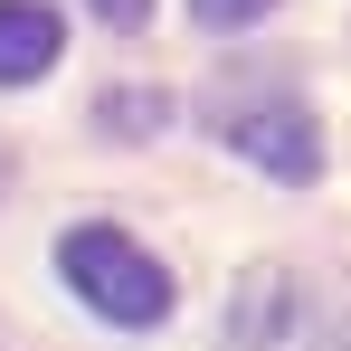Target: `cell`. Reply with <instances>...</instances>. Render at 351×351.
Wrapping results in <instances>:
<instances>
[{"instance_id":"5","label":"cell","mask_w":351,"mask_h":351,"mask_svg":"<svg viewBox=\"0 0 351 351\" xmlns=\"http://www.w3.org/2000/svg\"><path fill=\"white\" fill-rule=\"evenodd\" d=\"M95 114H105V133H162V95H152V86H133V95H105Z\"/></svg>"},{"instance_id":"3","label":"cell","mask_w":351,"mask_h":351,"mask_svg":"<svg viewBox=\"0 0 351 351\" xmlns=\"http://www.w3.org/2000/svg\"><path fill=\"white\" fill-rule=\"evenodd\" d=\"M237 342H247V351H351V332L323 323L294 285L266 276V285H247V323H237Z\"/></svg>"},{"instance_id":"2","label":"cell","mask_w":351,"mask_h":351,"mask_svg":"<svg viewBox=\"0 0 351 351\" xmlns=\"http://www.w3.org/2000/svg\"><path fill=\"white\" fill-rule=\"evenodd\" d=\"M219 133H228L266 180H285V190H304V180L323 171V133H313V114H304L294 95H256V105L219 114Z\"/></svg>"},{"instance_id":"1","label":"cell","mask_w":351,"mask_h":351,"mask_svg":"<svg viewBox=\"0 0 351 351\" xmlns=\"http://www.w3.org/2000/svg\"><path fill=\"white\" fill-rule=\"evenodd\" d=\"M58 276L76 285L86 313H105V323H123V332H152V323L171 313V266H162L143 237L105 228V219L58 237Z\"/></svg>"},{"instance_id":"4","label":"cell","mask_w":351,"mask_h":351,"mask_svg":"<svg viewBox=\"0 0 351 351\" xmlns=\"http://www.w3.org/2000/svg\"><path fill=\"white\" fill-rule=\"evenodd\" d=\"M66 58V29L48 0H0V86H38Z\"/></svg>"},{"instance_id":"6","label":"cell","mask_w":351,"mask_h":351,"mask_svg":"<svg viewBox=\"0 0 351 351\" xmlns=\"http://www.w3.org/2000/svg\"><path fill=\"white\" fill-rule=\"evenodd\" d=\"M276 0H190V19L199 29H247V19H266Z\"/></svg>"},{"instance_id":"7","label":"cell","mask_w":351,"mask_h":351,"mask_svg":"<svg viewBox=\"0 0 351 351\" xmlns=\"http://www.w3.org/2000/svg\"><path fill=\"white\" fill-rule=\"evenodd\" d=\"M86 10H95L105 29H143V19H152V0H86Z\"/></svg>"}]
</instances>
